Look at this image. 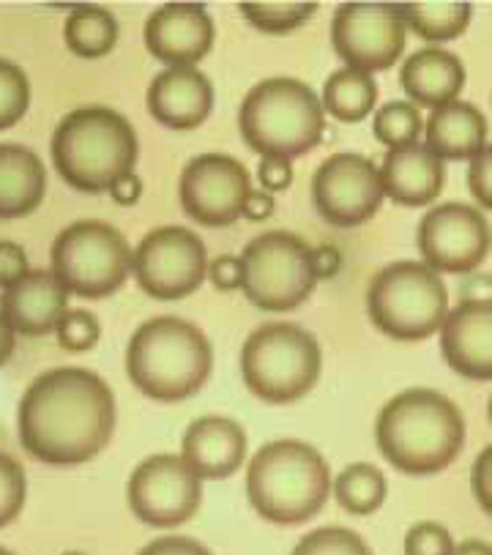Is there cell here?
Listing matches in <instances>:
<instances>
[{"label":"cell","mask_w":492,"mask_h":555,"mask_svg":"<svg viewBox=\"0 0 492 555\" xmlns=\"http://www.w3.org/2000/svg\"><path fill=\"white\" fill-rule=\"evenodd\" d=\"M0 555H14L12 550H7V547H0Z\"/></svg>","instance_id":"cell-48"},{"label":"cell","mask_w":492,"mask_h":555,"mask_svg":"<svg viewBox=\"0 0 492 555\" xmlns=\"http://www.w3.org/2000/svg\"><path fill=\"white\" fill-rule=\"evenodd\" d=\"M127 499L145 526L178 528L200 509L203 479L181 454H154L132 470Z\"/></svg>","instance_id":"cell-13"},{"label":"cell","mask_w":492,"mask_h":555,"mask_svg":"<svg viewBox=\"0 0 492 555\" xmlns=\"http://www.w3.org/2000/svg\"><path fill=\"white\" fill-rule=\"evenodd\" d=\"M208 280H211V285L222 293L241 291V282H244V266H241V258H235V255H222V258L211 260V263H208Z\"/></svg>","instance_id":"cell-40"},{"label":"cell","mask_w":492,"mask_h":555,"mask_svg":"<svg viewBox=\"0 0 492 555\" xmlns=\"http://www.w3.org/2000/svg\"><path fill=\"white\" fill-rule=\"evenodd\" d=\"M452 555H492V544L484 539H465V542L454 544Z\"/></svg>","instance_id":"cell-47"},{"label":"cell","mask_w":492,"mask_h":555,"mask_svg":"<svg viewBox=\"0 0 492 555\" xmlns=\"http://www.w3.org/2000/svg\"><path fill=\"white\" fill-rule=\"evenodd\" d=\"M427 149L443 162H470L481 154L490 138V124L484 113L470 102H449L432 109L424 120Z\"/></svg>","instance_id":"cell-24"},{"label":"cell","mask_w":492,"mask_h":555,"mask_svg":"<svg viewBox=\"0 0 492 555\" xmlns=\"http://www.w3.org/2000/svg\"><path fill=\"white\" fill-rule=\"evenodd\" d=\"M323 353L307 328L287 321L266 323L241 348V378L269 405H290L315 389Z\"/></svg>","instance_id":"cell-7"},{"label":"cell","mask_w":492,"mask_h":555,"mask_svg":"<svg viewBox=\"0 0 492 555\" xmlns=\"http://www.w3.org/2000/svg\"><path fill=\"white\" fill-rule=\"evenodd\" d=\"M386 197L405 208H422L436 203L446 183V162L438 159L427 145L416 143L394 149L380 165Z\"/></svg>","instance_id":"cell-22"},{"label":"cell","mask_w":492,"mask_h":555,"mask_svg":"<svg viewBox=\"0 0 492 555\" xmlns=\"http://www.w3.org/2000/svg\"><path fill=\"white\" fill-rule=\"evenodd\" d=\"M14 348H17V332H14L7 318L0 315V366L12 359Z\"/></svg>","instance_id":"cell-45"},{"label":"cell","mask_w":492,"mask_h":555,"mask_svg":"<svg viewBox=\"0 0 492 555\" xmlns=\"http://www.w3.org/2000/svg\"><path fill=\"white\" fill-rule=\"evenodd\" d=\"M470 490H474L476 504L492 517V443L474 460V468H470Z\"/></svg>","instance_id":"cell-39"},{"label":"cell","mask_w":492,"mask_h":555,"mask_svg":"<svg viewBox=\"0 0 492 555\" xmlns=\"http://www.w3.org/2000/svg\"><path fill=\"white\" fill-rule=\"evenodd\" d=\"M64 555H86V553H64Z\"/></svg>","instance_id":"cell-50"},{"label":"cell","mask_w":492,"mask_h":555,"mask_svg":"<svg viewBox=\"0 0 492 555\" xmlns=\"http://www.w3.org/2000/svg\"><path fill=\"white\" fill-rule=\"evenodd\" d=\"M57 345L69 353H86V350L96 348L99 337H102V326H99L96 315L88 310H69L64 321L55 328Z\"/></svg>","instance_id":"cell-35"},{"label":"cell","mask_w":492,"mask_h":555,"mask_svg":"<svg viewBox=\"0 0 492 555\" xmlns=\"http://www.w3.org/2000/svg\"><path fill=\"white\" fill-rule=\"evenodd\" d=\"M468 190L481 208L492 211V143L484 145L468 165Z\"/></svg>","instance_id":"cell-37"},{"label":"cell","mask_w":492,"mask_h":555,"mask_svg":"<svg viewBox=\"0 0 492 555\" xmlns=\"http://www.w3.org/2000/svg\"><path fill=\"white\" fill-rule=\"evenodd\" d=\"M134 249L107 222L82 219L52 241V274L80 298H107L132 274Z\"/></svg>","instance_id":"cell-10"},{"label":"cell","mask_w":492,"mask_h":555,"mask_svg":"<svg viewBox=\"0 0 492 555\" xmlns=\"http://www.w3.org/2000/svg\"><path fill=\"white\" fill-rule=\"evenodd\" d=\"M441 353L468 380H492V296L463 298L441 326Z\"/></svg>","instance_id":"cell-18"},{"label":"cell","mask_w":492,"mask_h":555,"mask_svg":"<svg viewBox=\"0 0 492 555\" xmlns=\"http://www.w3.org/2000/svg\"><path fill=\"white\" fill-rule=\"evenodd\" d=\"M118 408L107 380L86 366H55L25 389L17 411L20 443L55 468L91 463L113 441Z\"/></svg>","instance_id":"cell-1"},{"label":"cell","mask_w":492,"mask_h":555,"mask_svg":"<svg viewBox=\"0 0 492 555\" xmlns=\"http://www.w3.org/2000/svg\"><path fill=\"white\" fill-rule=\"evenodd\" d=\"M109 195H113V201L118 203V206H134V203L140 201V195H143V181H140L134 172H129L127 178H120V181L115 183L113 190H109Z\"/></svg>","instance_id":"cell-44"},{"label":"cell","mask_w":492,"mask_h":555,"mask_svg":"<svg viewBox=\"0 0 492 555\" xmlns=\"http://www.w3.org/2000/svg\"><path fill=\"white\" fill-rule=\"evenodd\" d=\"M253 176L244 162L228 154H200L186 162L178 197L192 222L203 228H230L244 217Z\"/></svg>","instance_id":"cell-15"},{"label":"cell","mask_w":492,"mask_h":555,"mask_svg":"<svg viewBox=\"0 0 492 555\" xmlns=\"http://www.w3.org/2000/svg\"><path fill=\"white\" fill-rule=\"evenodd\" d=\"M213 350L203 328L176 315L145 321L127 345L129 380L156 402H183L208 384Z\"/></svg>","instance_id":"cell-4"},{"label":"cell","mask_w":492,"mask_h":555,"mask_svg":"<svg viewBox=\"0 0 492 555\" xmlns=\"http://www.w3.org/2000/svg\"><path fill=\"white\" fill-rule=\"evenodd\" d=\"M28 499V476L25 468L12 457L0 452V528L12 526L23 512Z\"/></svg>","instance_id":"cell-34"},{"label":"cell","mask_w":492,"mask_h":555,"mask_svg":"<svg viewBox=\"0 0 492 555\" xmlns=\"http://www.w3.org/2000/svg\"><path fill=\"white\" fill-rule=\"evenodd\" d=\"M380 167L361 154H334L312 176V203L334 228H359L384 206Z\"/></svg>","instance_id":"cell-16"},{"label":"cell","mask_w":492,"mask_h":555,"mask_svg":"<svg viewBox=\"0 0 492 555\" xmlns=\"http://www.w3.org/2000/svg\"><path fill=\"white\" fill-rule=\"evenodd\" d=\"M208 249L190 228H154L132 255V274L140 291L159 301L186 298L208 280Z\"/></svg>","instance_id":"cell-11"},{"label":"cell","mask_w":492,"mask_h":555,"mask_svg":"<svg viewBox=\"0 0 492 555\" xmlns=\"http://www.w3.org/2000/svg\"><path fill=\"white\" fill-rule=\"evenodd\" d=\"M321 104L323 113L342 120V124H361V120L373 115L375 104H378V82H375L373 75L345 66V69L334 72L326 80Z\"/></svg>","instance_id":"cell-26"},{"label":"cell","mask_w":492,"mask_h":555,"mask_svg":"<svg viewBox=\"0 0 492 555\" xmlns=\"http://www.w3.org/2000/svg\"><path fill=\"white\" fill-rule=\"evenodd\" d=\"M30 107V80L17 64L0 57V132L17 127Z\"/></svg>","instance_id":"cell-32"},{"label":"cell","mask_w":492,"mask_h":555,"mask_svg":"<svg viewBox=\"0 0 492 555\" xmlns=\"http://www.w3.org/2000/svg\"><path fill=\"white\" fill-rule=\"evenodd\" d=\"M373 132L380 143L389 145V151L416 145L424 132L422 109L411 102H386L375 113Z\"/></svg>","instance_id":"cell-30"},{"label":"cell","mask_w":492,"mask_h":555,"mask_svg":"<svg viewBox=\"0 0 492 555\" xmlns=\"http://www.w3.org/2000/svg\"><path fill=\"white\" fill-rule=\"evenodd\" d=\"M30 271L28 266V253L17 241H0V287L17 285L25 274Z\"/></svg>","instance_id":"cell-38"},{"label":"cell","mask_w":492,"mask_h":555,"mask_svg":"<svg viewBox=\"0 0 492 555\" xmlns=\"http://www.w3.org/2000/svg\"><path fill=\"white\" fill-rule=\"evenodd\" d=\"M366 315L378 332L400 343H418L441 332L449 315L443 276L422 260H397L370 282Z\"/></svg>","instance_id":"cell-8"},{"label":"cell","mask_w":492,"mask_h":555,"mask_svg":"<svg viewBox=\"0 0 492 555\" xmlns=\"http://www.w3.org/2000/svg\"><path fill=\"white\" fill-rule=\"evenodd\" d=\"M487 413H490V422H492V397H490V405H487Z\"/></svg>","instance_id":"cell-49"},{"label":"cell","mask_w":492,"mask_h":555,"mask_svg":"<svg viewBox=\"0 0 492 555\" xmlns=\"http://www.w3.org/2000/svg\"><path fill=\"white\" fill-rule=\"evenodd\" d=\"M138 555H213L206 544L190 537H159L151 544H145Z\"/></svg>","instance_id":"cell-41"},{"label":"cell","mask_w":492,"mask_h":555,"mask_svg":"<svg viewBox=\"0 0 492 555\" xmlns=\"http://www.w3.org/2000/svg\"><path fill=\"white\" fill-rule=\"evenodd\" d=\"M69 312V291L47 269H30L0 293V315L23 337H47Z\"/></svg>","instance_id":"cell-20"},{"label":"cell","mask_w":492,"mask_h":555,"mask_svg":"<svg viewBox=\"0 0 492 555\" xmlns=\"http://www.w3.org/2000/svg\"><path fill=\"white\" fill-rule=\"evenodd\" d=\"M47 167L30 149L0 143V219H20L41 206Z\"/></svg>","instance_id":"cell-25"},{"label":"cell","mask_w":492,"mask_h":555,"mask_svg":"<svg viewBox=\"0 0 492 555\" xmlns=\"http://www.w3.org/2000/svg\"><path fill=\"white\" fill-rule=\"evenodd\" d=\"M145 104L161 127L190 132L203 127L211 115L213 86L195 66H172L151 80Z\"/></svg>","instance_id":"cell-19"},{"label":"cell","mask_w":492,"mask_h":555,"mask_svg":"<svg viewBox=\"0 0 492 555\" xmlns=\"http://www.w3.org/2000/svg\"><path fill=\"white\" fill-rule=\"evenodd\" d=\"M402 547H405V555H452L454 539L446 526L436 520H424L407 528Z\"/></svg>","instance_id":"cell-36"},{"label":"cell","mask_w":492,"mask_h":555,"mask_svg":"<svg viewBox=\"0 0 492 555\" xmlns=\"http://www.w3.org/2000/svg\"><path fill=\"white\" fill-rule=\"evenodd\" d=\"M290 555H373V550L350 528L326 526L301 537Z\"/></svg>","instance_id":"cell-33"},{"label":"cell","mask_w":492,"mask_h":555,"mask_svg":"<svg viewBox=\"0 0 492 555\" xmlns=\"http://www.w3.org/2000/svg\"><path fill=\"white\" fill-rule=\"evenodd\" d=\"M263 192H282L293 183V165L287 159H263L258 167Z\"/></svg>","instance_id":"cell-42"},{"label":"cell","mask_w":492,"mask_h":555,"mask_svg":"<svg viewBox=\"0 0 492 555\" xmlns=\"http://www.w3.org/2000/svg\"><path fill=\"white\" fill-rule=\"evenodd\" d=\"M375 441L386 463L402 474H441L463 452L465 418L441 391L407 389L380 408Z\"/></svg>","instance_id":"cell-2"},{"label":"cell","mask_w":492,"mask_h":555,"mask_svg":"<svg viewBox=\"0 0 492 555\" xmlns=\"http://www.w3.org/2000/svg\"><path fill=\"white\" fill-rule=\"evenodd\" d=\"M238 9L246 23L258 28L260 34L282 36L301 28L318 12V3H290V0H280V3H241Z\"/></svg>","instance_id":"cell-31"},{"label":"cell","mask_w":492,"mask_h":555,"mask_svg":"<svg viewBox=\"0 0 492 555\" xmlns=\"http://www.w3.org/2000/svg\"><path fill=\"white\" fill-rule=\"evenodd\" d=\"M241 138L263 159L303 156L321 143L326 113L312 86L293 77H269L238 107Z\"/></svg>","instance_id":"cell-6"},{"label":"cell","mask_w":492,"mask_h":555,"mask_svg":"<svg viewBox=\"0 0 492 555\" xmlns=\"http://www.w3.org/2000/svg\"><path fill=\"white\" fill-rule=\"evenodd\" d=\"M332 468L315 447L293 438L266 443L246 465V499L274 526H301L326 506Z\"/></svg>","instance_id":"cell-5"},{"label":"cell","mask_w":492,"mask_h":555,"mask_svg":"<svg viewBox=\"0 0 492 555\" xmlns=\"http://www.w3.org/2000/svg\"><path fill=\"white\" fill-rule=\"evenodd\" d=\"M422 263L436 274H470L492 249V228L484 214L465 203L432 206L416 233Z\"/></svg>","instance_id":"cell-14"},{"label":"cell","mask_w":492,"mask_h":555,"mask_svg":"<svg viewBox=\"0 0 492 555\" xmlns=\"http://www.w3.org/2000/svg\"><path fill=\"white\" fill-rule=\"evenodd\" d=\"M407 25L400 3H342L332 20L334 52L348 69L375 75L400 61Z\"/></svg>","instance_id":"cell-12"},{"label":"cell","mask_w":492,"mask_h":555,"mask_svg":"<svg viewBox=\"0 0 492 555\" xmlns=\"http://www.w3.org/2000/svg\"><path fill=\"white\" fill-rule=\"evenodd\" d=\"M52 165L57 176L88 195L109 192L134 172L140 156L138 132L109 107H80L61 118L52 132Z\"/></svg>","instance_id":"cell-3"},{"label":"cell","mask_w":492,"mask_h":555,"mask_svg":"<svg viewBox=\"0 0 492 555\" xmlns=\"http://www.w3.org/2000/svg\"><path fill=\"white\" fill-rule=\"evenodd\" d=\"M181 457L200 479H228L246 460V429L224 416H203L186 427Z\"/></svg>","instance_id":"cell-21"},{"label":"cell","mask_w":492,"mask_h":555,"mask_svg":"<svg viewBox=\"0 0 492 555\" xmlns=\"http://www.w3.org/2000/svg\"><path fill=\"white\" fill-rule=\"evenodd\" d=\"M332 490L345 512L366 517L375 515L384 506L389 485H386V476L380 468L370 463H353L339 470L337 479L332 481Z\"/></svg>","instance_id":"cell-28"},{"label":"cell","mask_w":492,"mask_h":555,"mask_svg":"<svg viewBox=\"0 0 492 555\" xmlns=\"http://www.w3.org/2000/svg\"><path fill=\"white\" fill-rule=\"evenodd\" d=\"M145 47L167 69L195 66L213 47V20L203 3H165L145 20Z\"/></svg>","instance_id":"cell-17"},{"label":"cell","mask_w":492,"mask_h":555,"mask_svg":"<svg viewBox=\"0 0 492 555\" xmlns=\"http://www.w3.org/2000/svg\"><path fill=\"white\" fill-rule=\"evenodd\" d=\"M241 291L263 312H290L301 307L318 287L315 249L296 233L269 230L244 246Z\"/></svg>","instance_id":"cell-9"},{"label":"cell","mask_w":492,"mask_h":555,"mask_svg":"<svg viewBox=\"0 0 492 555\" xmlns=\"http://www.w3.org/2000/svg\"><path fill=\"white\" fill-rule=\"evenodd\" d=\"M407 30L424 41H452L468 30L474 7L470 3H400Z\"/></svg>","instance_id":"cell-29"},{"label":"cell","mask_w":492,"mask_h":555,"mask_svg":"<svg viewBox=\"0 0 492 555\" xmlns=\"http://www.w3.org/2000/svg\"><path fill=\"white\" fill-rule=\"evenodd\" d=\"M315 260H318V274L321 276H328L337 271L339 266V258L337 253H334L332 246H321V249H315Z\"/></svg>","instance_id":"cell-46"},{"label":"cell","mask_w":492,"mask_h":555,"mask_svg":"<svg viewBox=\"0 0 492 555\" xmlns=\"http://www.w3.org/2000/svg\"><path fill=\"white\" fill-rule=\"evenodd\" d=\"M400 86L411 104L438 109L449 102H457L465 88V66L454 52L424 47L407 55L402 64Z\"/></svg>","instance_id":"cell-23"},{"label":"cell","mask_w":492,"mask_h":555,"mask_svg":"<svg viewBox=\"0 0 492 555\" xmlns=\"http://www.w3.org/2000/svg\"><path fill=\"white\" fill-rule=\"evenodd\" d=\"M271 214H274V197H271V192H263V190L249 192L244 206V217L253 219V222H263V219H269Z\"/></svg>","instance_id":"cell-43"},{"label":"cell","mask_w":492,"mask_h":555,"mask_svg":"<svg viewBox=\"0 0 492 555\" xmlns=\"http://www.w3.org/2000/svg\"><path fill=\"white\" fill-rule=\"evenodd\" d=\"M118 36V20L102 7H77L64 25L66 47L80 57H104L115 50Z\"/></svg>","instance_id":"cell-27"}]
</instances>
